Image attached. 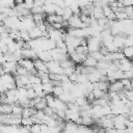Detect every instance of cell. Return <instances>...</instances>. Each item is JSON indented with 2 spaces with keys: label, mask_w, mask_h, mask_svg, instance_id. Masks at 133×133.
I'll return each mask as SVG.
<instances>
[{
  "label": "cell",
  "mask_w": 133,
  "mask_h": 133,
  "mask_svg": "<svg viewBox=\"0 0 133 133\" xmlns=\"http://www.w3.org/2000/svg\"><path fill=\"white\" fill-rule=\"evenodd\" d=\"M101 46H102V36H92L86 38V47L88 53L100 51Z\"/></svg>",
  "instance_id": "cell-1"
},
{
  "label": "cell",
  "mask_w": 133,
  "mask_h": 133,
  "mask_svg": "<svg viewBox=\"0 0 133 133\" xmlns=\"http://www.w3.org/2000/svg\"><path fill=\"white\" fill-rule=\"evenodd\" d=\"M49 74H56V75H63V69L60 66V62L51 60L46 63Z\"/></svg>",
  "instance_id": "cell-2"
},
{
  "label": "cell",
  "mask_w": 133,
  "mask_h": 133,
  "mask_svg": "<svg viewBox=\"0 0 133 133\" xmlns=\"http://www.w3.org/2000/svg\"><path fill=\"white\" fill-rule=\"evenodd\" d=\"M68 24H69L70 28H76V29H84V28L88 27L84 23L81 22L80 16H75V15H73V17L68 21Z\"/></svg>",
  "instance_id": "cell-3"
},
{
  "label": "cell",
  "mask_w": 133,
  "mask_h": 133,
  "mask_svg": "<svg viewBox=\"0 0 133 133\" xmlns=\"http://www.w3.org/2000/svg\"><path fill=\"white\" fill-rule=\"evenodd\" d=\"M79 117H80L79 111H74V110H71V109H66L65 110V119L68 122L76 123Z\"/></svg>",
  "instance_id": "cell-4"
},
{
  "label": "cell",
  "mask_w": 133,
  "mask_h": 133,
  "mask_svg": "<svg viewBox=\"0 0 133 133\" xmlns=\"http://www.w3.org/2000/svg\"><path fill=\"white\" fill-rule=\"evenodd\" d=\"M131 66H132V61H131V60H129V59H127V58H124V59L119 60L118 70L122 71L123 73L131 71Z\"/></svg>",
  "instance_id": "cell-5"
},
{
  "label": "cell",
  "mask_w": 133,
  "mask_h": 133,
  "mask_svg": "<svg viewBox=\"0 0 133 133\" xmlns=\"http://www.w3.org/2000/svg\"><path fill=\"white\" fill-rule=\"evenodd\" d=\"M101 78H102V75H101V73H100V71L99 70H95L94 72H91V73H89L88 75H87V79H88V81L90 82V83H97V82H99V81H101Z\"/></svg>",
  "instance_id": "cell-6"
},
{
  "label": "cell",
  "mask_w": 133,
  "mask_h": 133,
  "mask_svg": "<svg viewBox=\"0 0 133 133\" xmlns=\"http://www.w3.org/2000/svg\"><path fill=\"white\" fill-rule=\"evenodd\" d=\"M108 90H109V92H119V91L124 90V86H123L121 80L115 81L113 83H109Z\"/></svg>",
  "instance_id": "cell-7"
},
{
  "label": "cell",
  "mask_w": 133,
  "mask_h": 133,
  "mask_svg": "<svg viewBox=\"0 0 133 133\" xmlns=\"http://www.w3.org/2000/svg\"><path fill=\"white\" fill-rule=\"evenodd\" d=\"M36 55H37V58L45 63L53 60L52 56L50 54V51H39V52H36Z\"/></svg>",
  "instance_id": "cell-8"
},
{
  "label": "cell",
  "mask_w": 133,
  "mask_h": 133,
  "mask_svg": "<svg viewBox=\"0 0 133 133\" xmlns=\"http://www.w3.org/2000/svg\"><path fill=\"white\" fill-rule=\"evenodd\" d=\"M33 64H34V69L36 70V72H44V73H49L47 65L45 62H43L42 60H39L38 58L33 60Z\"/></svg>",
  "instance_id": "cell-9"
},
{
  "label": "cell",
  "mask_w": 133,
  "mask_h": 133,
  "mask_svg": "<svg viewBox=\"0 0 133 133\" xmlns=\"http://www.w3.org/2000/svg\"><path fill=\"white\" fill-rule=\"evenodd\" d=\"M28 33H29L30 39H36V38H39V37L44 36V32H42L36 26L34 28H32L30 31H28Z\"/></svg>",
  "instance_id": "cell-10"
},
{
  "label": "cell",
  "mask_w": 133,
  "mask_h": 133,
  "mask_svg": "<svg viewBox=\"0 0 133 133\" xmlns=\"http://www.w3.org/2000/svg\"><path fill=\"white\" fill-rule=\"evenodd\" d=\"M125 39H126V37L123 35H115V36H113V44L121 50L125 47Z\"/></svg>",
  "instance_id": "cell-11"
},
{
  "label": "cell",
  "mask_w": 133,
  "mask_h": 133,
  "mask_svg": "<svg viewBox=\"0 0 133 133\" xmlns=\"http://www.w3.org/2000/svg\"><path fill=\"white\" fill-rule=\"evenodd\" d=\"M90 17H92V18L96 19V20L105 18V17H104V14H103L102 7H101V6H94V10H92V14H91Z\"/></svg>",
  "instance_id": "cell-12"
},
{
  "label": "cell",
  "mask_w": 133,
  "mask_h": 133,
  "mask_svg": "<svg viewBox=\"0 0 133 133\" xmlns=\"http://www.w3.org/2000/svg\"><path fill=\"white\" fill-rule=\"evenodd\" d=\"M97 63H98V61L95 58H92L89 54L86 56L85 60L83 61V65L85 68H96L97 66Z\"/></svg>",
  "instance_id": "cell-13"
},
{
  "label": "cell",
  "mask_w": 133,
  "mask_h": 133,
  "mask_svg": "<svg viewBox=\"0 0 133 133\" xmlns=\"http://www.w3.org/2000/svg\"><path fill=\"white\" fill-rule=\"evenodd\" d=\"M36 112V109L34 108H29V107H24L23 110H22V117L23 118H28V117H31L35 114Z\"/></svg>",
  "instance_id": "cell-14"
},
{
  "label": "cell",
  "mask_w": 133,
  "mask_h": 133,
  "mask_svg": "<svg viewBox=\"0 0 133 133\" xmlns=\"http://www.w3.org/2000/svg\"><path fill=\"white\" fill-rule=\"evenodd\" d=\"M57 6L52 2L51 4H48V5H44V14L45 15H53L55 14V10H56Z\"/></svg>",
  "instance_id": "cell-15"
},
{
  "label": "cell",
  "mask_w": 133,
  "mask_h": 133,
  "mask_svg": "<svg viewBox=\"0 0 133 133\" xmlns=\"http://www.w3.org/2000/svg\"><path fill=\"white\" fill-rule=\"evenodd\" d=\"M108 86H109V83L107 81H99L97 83H94V88H99L103 91L108 90Z\"/></svg>",
  "instance_id": "cell-16"
},
{
  "label": "cell",
  "mask_w": 133,
  "mask_h": 133,
  "mask_svg": "<svg viewBox=\"0 0 133 133\" xmlns=\"http://www.w3.org/2000/svg\"><path fill=\"white\" fill-rule=\"evenodd\" d=\"M22 110H23V107H21L19 104L11 105V114L12 115H19V116H21L22 115Z\"/></svg>",
  "instance_id": "cell-17"
},
{
  "label": "cell",
  "mask_w": 133,
  "mask_h": 133,
  "mask_svg": "<svg viewBox=\"0 0 133 133\" xmlns=\"http://www.w3.org/2000/svg\"><path fill=\"white\" fill-rule=\"evenodd\" d=\"M72 17H73V12H72L71 8L70 7H64L63 8V14H62V20L68 22Z\"/></svg>",
  "instance_id": "cell-18"
},
{
  "label": "cell",
  "mask_w": 133,
  "mask_h": 133,
  "mask_svg": "<svg viewBox=\"0 0 133 133\" xmlns=\"http://www.w3.org/2000/svg\"><path fill=\"white\" fill-rule=\"evenodd\" d=\"M91 92L94 94L95 99H101V98H104V97L107 95L106 91H103V90H101V89H99V88H94Z\"/></svg>",
  "instance_id": "cell-19"
},
{
  "label": "cell",
  "mask_w": 133,
  "mask_h": 133,
  "mask_svg": "<svg viewBox=\"0 0 133 133\" xmlns=\"http://www.w3.org/2000/svg\"><path fill=\"white\" fill-rule=\"evenodd\" d=\"M43 91L45 95H52V91H53V85L52 83H45L43 84Z\"/></svg>",
  "instance_id": "cell-20"
},
{
  "label": "cell",
  "mask_w": 133,
  "mask_h": 133,
  "mask_svg": "<svg viewBox=\"0 0 133 133\" xmlns=\"http://www.w3.org/2000/svg\"><path fill=\"white\" fill-rule=\"evenodd\" d=\"M89 55L92 57V58H95L97 61H103V60H105V56L100 52V51H97V52H92V53H89Z\"/></svg>",
  "instance_id": "cell-21"
},
{
  "label": "cell",
  "mask_w": 133,
  "mask_h": 133,
  "mask_svg": "<svg viewBox=\"0 0 133 133\" xmlns=\"http://www.w3.org/2000/svg\"><path fill=\"white\" fill-rule=\"evenodd\" d=\"M29 83L31 85H34V84H41L42 83V80L38 76L36 75H30L29 76Z\"/></svg>",
  "instance_id": "cell-22"
},
{
  "label": "cell",
  "mask_w": 133,
  "mask_h": 133,
  "mask_svg": "<svg viewBox=\"0 0 133 133\" xmlns=\"http://www.w3.org/2000/svg\"><path fill=\"white\" fill-rule=\"evenodd\" d=\"M60 66L62 68V69H66V68H71V66H75V63L70 59V57L68 58V59H65V60H63V61H61L60 62Z\"/></svg>",
  "instance_id": "cell-23"
},
{
  "label": "cell",
  "mask_w": 133,
  "mask_h": 133,
  "mask_svg": "<svg viewBox=\"0 0 133 133\" xmlns=\"http://www.w3.org/2000/svg\"><path fill=\"white\" fill-rule=\"evenodd\" d=\"M63 88L62 86H53V91H52V95L55 97V98H58L62 92H63Z\"/></svg>",
  "instance_id": "cell-24"
},
{
  "label": "cell",
  "mask_w": 133,
  "mask_h": 133,
  "mask_svg": "<svg viewBox=\"0 0 133 133\" xmlns=\"http://www.w3.org/2000/svg\"><path fill=\"white\" fill-rule=\"evenodd\" d=\"M21 125L22 127H31L33 125V121L32 117H28V118H21Z\"/></svg>",
  "instance_id": "cell-25"
},
{
  "label": "cell",
  "mask_w": 133,
  "mask_h": 133,
  "mask_svg": "<svg viewBox=\"0 0 133 133\" xmlns=\"http://www.w3.org/2000/svg\"><path fill=\"white\" fill-rule=\"evenodd\" d=\"M20 38H21L23 42H25V43L29 42V41H30V36H29V33H28V31H25V30H21V31H20Z\"/></svg>",
  "instance_id": "cell-26"
},
{
  "label": "cell",
  "mask_w": 133,
  "mask_h": 133,
  "mask_svg": "<svg viewBox=\"0 0 133 133\" xmlns=\"http://www.w3.org/2000/svg\"><path fill=\"white\" fill-rule=\"evenodd\" d=\"M46 107H47V103H46L45 98H44V99H42V101H41V102H38L37 104H35V106H34V108H35L36 110H44Z\"/></svg>",
  "instance_id": "cell-27"
},
{
  "label": "cell",
  "mask_w": 133,
  "mask_h": 133,
  "mask_svg": "<svg viewBox=\"0 0 133 133\" xmlns=\"http://www.w3.org/2000/svg\"><path fill=\"white\" fill-rule=\"evenodd\" d=\"M115 17H116V21H124L128 19V16L125 11H118L115 12Z\"/></svg>",
  "instance_id": "cell-28"
},
{
  "label": "cell",
  "mask_w": 133,
  "mask_h": 133,
  "mask_svg": "<svg viewBox=\"0 0 133 133\" xmlns=\"http://www.w3.org/2000/svg\"><path fill=\"white\" fill-rule=\"evenodd\" d=\"M87 81H88L87 75H84V74H79L78 75V79H77V83L78 84H84Z\"/></svg>",
  "instance_id": "cell-29"
},
{
  "label": "cell",
  "mask_w": 133,
  "mask_h": 133,
  "mask_svg": "<svg viewBox=\"0 0 133 133\" xmlns=\"http://www.w3.org/2000/svg\"><path fill=\"white\" fill-rule=\"evenodd\" d=\"M102 9H103V14H104V17L105 18H107L108 16H110L113 11H112V9H111V7L109 6V5H106V6H103L102 7Z\"/></svg>",
  "instance_id": "cell-30"
},
{
  "label": "cell",
  "mask_w": 133,
  "mask_h": 133,
  "mask_svg": "<svg viewBox=\"0 0 133 133\" xmlns=\"http://www.w3.org/2000/svg\"><path fill=\"white\" fill-rule=\"evenodd\" d=\"M30 133H41V125L33 124L30 127Z\"/></svg>",
  "instance_id": "cell-31"
},
{
  "label": "cell",
  "mask_w": 133,
  "mask_h": 133,
  "mask_svg": "<svg viewBox=\"0 0 133 133\" xmlns=\"http://www.w3.org/2000/svg\"><path fill=\"white\" fill-rule=\"evenodd\" d=\"M44 113H45V115H47V116H53V115L55 114V111H54L53 108H50V107L47 106V107L44 109Z\"/></svg>",
  "instance_id": "cell-32"
},
{
  "label": "cell",
  "mask_w": 133,
  "mask_h": 133,
  "mask_svg": "<svg viewBox=\"0 0 133 133\" xmlns=\"http://www.w3.org/2000/svg\"><path fill=\"white\" fill-rule=\"evenodd\" d=\"M35 97H36V95H35V92H34V90L32 88L27 89V99L28 100H33Z\"/></svg>",
  "instance_id": "cell-33"
},
{
  "label": "cell",
  "mask_w": 133,
  "mask_h": 133,
  "mask_svg": "<svg viewBox=\"0 0 133 133\" xmlns=\"http://www.w3.org/2000/svg\"><path fill=\"white\" fill-rule=\"evenodd\" d=\"M33 116L36 117V118H38V119H41V121H43V118H44L46 115H45V113H44V110H36V112H35V114H34Z\"/></svg>",
  "instance_id": "cell-34"
},
{
  "label": "cell",
  "mask_w": 133,
  "mask_h": 133,
  "mask_svg": "<svg viewBox=\"0 0 133 133\" xmlns=\"http://www.w3.org/2000/svg\"><path fill=\"white\" fill-rule=\"evenodd\" d=\"M44 5H45V1L44 0H36V1H34V6L43 7Z\"/></svg>",
  "instance_id": "cell-35"
},
{
  "label": "cell",
  "mask_w": 133,
  "mask_h": 133,
  "mask_svg": "<svg viewBox=\"0 0 133 133\" xmlns=\"http://www.w3.org/2000/svg\"><path fill=\"white\" fill-rule=\"evenodd\" d=\"M62 14H63V8L57 7V8H56V10H55V15H57V16H60V17H62Z\"/></svg>",
  "instance_id": "cell-36"
},
{
  "label": "cell",
  "mask_w": 133,
  "mask_h": 133,
  "mask_svg": "<svg viewBox=\"0 0 133 133\" xmlns=\"http://www.w3.org/2000/svg\"><path fill=\"white\" fill-rule=\"evenodd\" d=\"M5 62V59H4V54H2L0 52V64H3Z\"/></svg>",
  "instance_id": "cell-37"
},
{
  "label": "cell",
  "mask_w": 133,
  "mask_h": 133,
  "mask_svg": "<svg viewBox=\"0 0 133 133\" xmlns=\"http://www.w3.org/2000/svg\"><path fill=\"white\" fill-rule=\"evenodd\" d=\"M131 72L133 73V61H132V66H131Z\"/></svg>",
  "instance_id": "cell-38"
}]
</instances>
